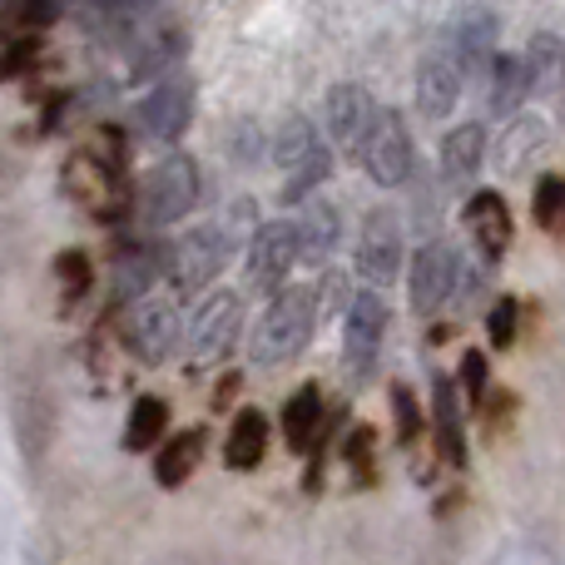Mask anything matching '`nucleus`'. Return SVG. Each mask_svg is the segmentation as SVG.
<instances>
[{"label":"nucleus","instance_id":"nucleus-1","mask_svg":"<svg viewBox=\"0 0 565 565\" xmlns=\"http://www.w3.org/2000/svg\"><path fill=\"white\" fill-rule=\"evenodd\" d=\"M312 322H318V292L312 288H278L274 302L264 308V318L254 322V342H248V358L258 367H282L292 362L312 338Z\"/></svg>","mask_w":565,"mask_h":565},{"label":"nucleus","instance_id":"nucleus-2","mask_svg":"<svg viewBox=\"0 0 565 565\" xmlns=\"http://www.w3.org/2000/svg\"><path fill=\"white\" fill-rule=\"evenodd\" d=\"M238 248V224L234 218H224V224H199L189 228L184 238H179L174 248H169V288L179 292V298H194V292H204L209 282L228 268V258H234Z\"/></svg>","mask_w":565,"mask_h":565},{"label":"nucleus","instance_id":"nucleus-3","mask_svg":"<svg viewBox=\"0 0 565 565\" xmlns=\"http://www.w3.org/2000/svg\"><path fill=\"white\" fill-rule=\"evenodd\" d=\"M65 189L89 218L99 224H125V214L135 209V194L125 184V164H115L99 149H79L65 164Z\"/></svg>","mask_w":565,"mask_h":565},{"label":"nucleus","instance_id":"nucleus-4","mask_svg":"<svg viewBox=\"0 0 565 565\" xmlns=\"http://www.w3.org/2000/svg\"><path fill=\"white\" fill-rule=\"evenodd\" d=\"M274 159L282 164V174H288V184H282V199H288V204H302V199H308L332 169L328 145L318 139V129H312L308 115L282 119V129L274 139Z\"/></svg>","mask_w":565,"mask_h":565},{"label":"nucleus","instance_id":"nucleus-5","mask_svg":"<svg viewBox=\"0 0 565 565\" xmlns=\"http://www.w3.org/2000/svg\"><path fill=\"white\" fill-rule=\"evenodd\" d=\"M199 204V164L189 154H169L149 169L139 189V218L145 228H169Z\"/></svg>","mask_w":565,"mask_h":565},{"label":"nucleus","instance_id":"nucleus-6","mask_svg":"<svg viewBox=\"0 0 565 565\" xmlns=\"http://www.w3.org/2000/svg\"><path fill=\"white\" fill-rule=\"evenodd\" d=\"M358 159L362 169L372 174V184L382 189H402L412 179V135H407V119L397 115V109H377V119H372V129L362 135L358 145Z\"/></svg>","mask_w":565,"mask_h":565},{"label":"nucleus","instance_id":"nucleus-7","mask_svg":"<svg viewBox=\"0 0 565 565\" xmlns=\"http://www.w3.org/2000/svg\"><path fill=\"white\" fill-rule=\"evenodd\" d=\"M125 348L139 362H164L179 348V302L174 292H145L125 318Z\"/></svg>","mask_w":565,"mask_h":565},{"label":"nucleus","instance_id":"nucleus-8","mask_svg":"<svg viewBox=\"0 0 565 565\" xmlns=\"http://www.w3.org/2000/svg\"><path fill=\"white\" fill-rule=\"evenodd\" d=\"M238 328H244V298L238 292H209L199 302L194 322H189V358L204 367V362H218L228 348L238 342Z\"/></svg>","mask_w":565,"mask_h":565},{"label":"nucleus","instance_id":"nucleus-9","mask_svg":"<svg viewBox=\"0 0 565 565\" xmlns=\"http://www.w3.org/2000/svg\"><path fill=\"white\" fill-rule=\"evenodd\" d=\"M382 338H387V302H382V292L377 288L352 292L348 322H342V362L352 372H367L382 352Z\"/></svg>","mask_w":565,"mask_h":565},{"label":"nucleus","instance_id":"nucleus-10","mask_svg":"<svg viewBox=\"0 0 565 565\" xmlns=\"http://www.w3.org/2000/svg\"><path fill=\"white\" fill-rule=\"evenodd\" d=\"M461 85H467V70H461L451 40L441 35L417 65V105H422V115L447 119L451 109H457V99H461Z\"/></svg>","mask_w":565,"mask_h":565},{"label":"nucleus","instance_id":"nucleus-11","mask_svg":"<svg viewBox=\"0 0 565 565\" xmlns=\"http://www.w3.org/2000/svg\"><path fill=\"white\" fill-rule=\"evenodd\" d=\"M298 224L292 218H268L248 244V282L254 288H278L298 264Z\"/></svg>","mask_w":565,"mask_h":565},{"label":"nucleus","instance_id":"nucleus-12","mask_svg":"<svg viewBox=\"0 0 565 565\" xmlns=\"http://www.w3.org/2000/svg\"><path fill=\"white\" fill-rule=\"evenodd\" d=\"M358 274L367 282H392L402 274V218L392 209H372L358 238Z\"/></svg>","mask_w":565,"mask_h":565},{"label":"nucleus","instance_id":"nucleus-13","mask_svg":"<svg viewBox=\"0 0 565 565\" xmlns=\"http://www.w3.org/2000/svg\"><path fill=\"white\" fill-rule=\"evenodd\" d=\"M451 282H457V254H451L447 244L431 238V244H422L417 254H412L407 292H412V308H417L422 318H431V312L451 298Z\"/></svg>","mask_w":565,"mask_h":565},{"label":"nucleus","instance_id":"nucleus-14","mask_svg":"<svg viewBox=\"0 0 565 565\" xmlns=\"http://www.w3.org/2000/svg\"><path fill=\"white\" fill-rule=\"evenodd\" d=\"M189 119H194V85H189L184 75H169L164 85L139 105V129H145L149 139H159V145H174L189 129Z\"/></svg>","mask_w":565,"mask_h":565},{"label":"nucleus","instance_id":"nucleus-15","mask_svg":"<svg viewBox=\"0 0 565 565\" xmlns=\"http://www.w3.org/2000/svg\"><path fill=\"white\" fill-rule=\"evenodd\" d=\"M497 30L501 25L487 6L461 10V15L447 25V40H451V50H457V60H461L467 75H477V70H487L491 60H497Z\"/></svg>","mask_w":565,"mask_h":565},{"label":"nucleus","instance_id":"nucleus-16","mask_svg":"<svg viewBox=\"0 0 565 565\" xmlns=\"http://www.w3.org/2000/svg\"><path fill=\"white\" fill-rule=\"evenodd\" d=\"M372 119H377V105H372V95L362 85H332L328 89V135H332V145L358 149L362 135L372 129Z\"/></svg>","mask_w":565,"mask_h":565},{"label":"nucleus","instance_id":"nucleus-17","mask_svg":"<svg viewBox=\"0 0 565 565\" xmlns=\"http://www.w3.org/2000/svg\"><path fill=\"white\" fill-rule=\"evenodd\" d=\"M541 149H546V125H541V119H526V115H511L507 129H501V139H497V159H491V164H497L501 179H516L536 164Z\"/></svg>","mask_w":565,"mask_h":565},{"label":"nucleus","instance_id":"nucleus-18","mask_svg":"<svg viewBox=\"0 0 565 565\" xmlns=\"http://www.w3.org/2000/svg\"><path fill=\"white\" fill-rule=\"evenodd\" d=\"M467 228H471V238H477L481 258L497 264V258L511 248V209H507V199L501 194H471Z\"/></svg>","mask_w":565,"mask_h":565},{"label":"nucleus","instance_id":"nucleus-19","mask_svg":"<svg viewBox=\"0 0 565 565\" xmlns=\"http://www.w3.org/2000/svg\"><path fill=\"white\" fill-rule=\"evenodd\" d=\"M292 224H298V254L308 258V264L332 258V248H338V238H342V218L328 199H308L302 218H292Z\"/></svg>","mask_w":565,"mask_h":565},{"label":"nucleus","instance_id":"nucleus-20","mask_svg":"<svg viewBox=\"0 0 565 565\" xmlns=\"http://www.w3.org/2000/svg\"><path fill=\"white\" fill-rule=\"evenodd\" d=\"M481 159H487V129L457 125L447 135V145H441V179H447V184H471Z\"/></svg>","mask_w":565,"mask_h":565},{"label":"nucleus","instance_id":"nucleus-21","mask_svg":"<svg viewBox=\"0 0 565 565\" xmlns=\"http://www.w3.org/2000/svg\"><path fill=\"white\" fill-rule=\"evenodd\" d=\"M431 407H437V451L447 467H467V431H461V407H457V387L447 377H437L431 387Z\"/></svg>","mask_w":565,"mask_h":565},{"label":"nucleus","instance_id":"nucleus-22","mask_svg":"<svg viewBox=\"0 0 565 565\" xmlns=\"http://www.w3.org/2000/svg\"><path fill=\"white\" fill-rule=\"evenodd\" d=\"M264 451H268V417L264 412H238L234 417V427H228V441H224V457H228V467L234 471H254L258 461H264Z\"/></svg>","mask_w":565,"mask_h":565},{"label":"nucleus","instance_id":"nucleus-23","mask_svg":"<svg viewBox=\"0 0 565 565\" xmlns=\"http://www.w3.org/2000/svg\"><path fill=\"white\" fill-rule=\"evenodd\" d=\"M282 437H288L292 451L318 447V437H322V397H318V387H298L288 397V407H282Z\"/></svg>","mask_w":565,"mask_h":565},{"label":"nucleus","instance_id":"nucleus-24","mask_svg":"<svg viewBox=\"0 0 565 565\" xmlns=\"http://www.w3.org/2000/svg\"><path fill=\"white\" fill-rule=\"evenodd\" d=\"M521 65H526L531 95H551V89H561V79H565V45H561V35H531Z\"/></svg>","mask_w":565,"mask_h":565},{"label":"nucleus","instance_id":"nucleus-25","mask_svg":"<svg viewBox=\"0 0 565 565\" xmlns=\"http://www.w3.org/2000/svg\"><path fill=\"white\" fill-rule=\"evenodd\" d=\"M531 95V79H526V65L521 55H497L491 60V109L501 119H511Z\"/></svg>","mask_w":565,"mask_h":565},{"label":"nucleus","instance_id":"nucleus-26","mask_svg":"<svg viewBox=\"0 0 565 565\" xmlns=\"http://www.w3.org/2000/svg\"><path fill=\"white\" fill-rule=\"evenodd\" d=\"M199 451H204V431H179L154 461V477L159 487H184L189 471L199 467Z\"/></svg>","mask_w":565,"mask_h":565},{"label":"nucleus","instance_id":"nucleus-27","mask_svg":"<svg viewBox=\"0 0 565 565\" xmlns=\"http://www.w3.org/2000/svg\"><path fill=\"white\" fill-rule=\"evenodd\" d=\"M154 248H125V254L115 258V298L119 302H129V298H145L149 292V282H154L159 274V264H154Z\"/></svg>","mask_w":565,"mask_h":565},{"label":"nucleus","instance_id":"nucleus-28","mask_svg":"<svg viewBox=\"0 0 565 565\" xmlns=\"http://www.w3.org/2000/svg\"><path fill=\"white\" fill-rule=\"evenodd\" d=\"M164 422H169V407L159 397H139L129 407V427H125V447L129 451H145L164 437Z\"/></svg>","mask_w":565,"mask_h":565},{"label":"nucleus","instance_id":"nucleus-29","mask_svg":"<svg viewBox=\"0 0 565 565\" xmlns=\"http://www.w3.org/2000/svg\"><path fill=\"white\" fill-rule=\"evenodd\" d=\"M531 214H536L541 228H556L561 224V214H565V179H556V174L541 179L536 199H531Z\"/></svg>","mask_w":565,"mask_h":565},{"label":"nucleus","instance_id":"nucleus-30","mask_svg":"<svg viewBox=\"0 0 565 565\" xmlns=\"http://www.w3.org/2000/svg\"><path fill=\"white\" fill-rule=\"evenodd\" d=\"M392 412H397V441H407V447H412V441L422 437V422H427V417H422L417 397H412V392L402 387V382L392 387Z\"/></svg>","mask_w":565,"mask_h":565},{"label":"nucleus","instance_id":"nucleus-31","mask_svg":"<svg viewBox=\"0 0 565 565\" xmlns=\"http://www.w3.org/2000/svg\"><path fill=\"white\" fill-rule=\"evenodd\" d=\"M55 278L65 282L70 298H79V292L89 288V278H95V268H89V258H85V254H75V248H70V254H60V258H55Z\"/></svg>","mask_w":565,"mask_h":565},{"label":"nucleus","instance_id":"nucleus-32","mask_svg":"<svg viewBox=\"0 0 565 565\" xmlns=\"http://www.w3.org/2000/svg\"><path fill=\"white\" fill-rule=\"evenodd\" d=\"M154 0H70V10H85V15L99 20H129V15H145Z\"/></svg>","mask_w":565,"mask_h":565},{"label":"nucleus","instance_id":"nucleus-33","mask_svg":"<svg viewBox=\"0 0 565 565\" xmlns=\"http://www.w3.org/2000/svg\"><path fill=\"white\" fill-rule=\"evenodd\" d=\"M487 338H491V348H511V342H516V298H501L497 308H491Z\"/></svg>","mask_w":565,"mask_h":565},{"label":"nucleus","instance_id":"nucleus-34","mask_svg":"<svg viewBox=\"0 0 565 565\" xmlns=\"http://www.w3.org/2000/svg\"><path fill=\"white\" fill-rule=\"evenodd\" d=\"M35 60H40V45L35 40H15V45L6 50V55H0V79H15V75H30V70H35Z\"/></svg>","mask_w":565,"mask_h":565},{"label":"nucleus","instance_id":"nucleus-35","mask_svg":"<svg viewBox=\"0 0 565 565\" xmlns=\"http://www.w3.org/2000/svg\"><path fill=\"white\" fill-rule=\"evenodd\" d=\"M461 382H467V397H487V358L481 352L461 358Z\"/></svg>","mask_w":565,"mask_h":565}]
</instances>
